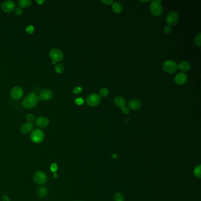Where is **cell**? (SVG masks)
<instances>
[{"instance_id":"36","label":"cell","mask_w":201,"mask_h":201,"mask_svg":"<svg viewBox=\"0 0 201 201\" xmlns=\"http://www.w3.org/2000/svg\"><path fill=\"white\" fill-rule=\"evenodd\" d=\"M44 2V0H37V2L40 4H41V3H43Z\"/></svg>"},{"instance_id":"4","label":"cell","mask_w":201,"mask_h":201,"mask_svg":"<svg viewBox=\"0 0 201 201\" xmlns=\"http://www.w3.org/2000/svg\"><path fill=\"white\" fill-rule=\"evenodd\" d=\"M49 55L54 64L61 61L64 57L62 51L57 48L52 49L50 51Z\"/></svg>"},{"instance_id":"33","label":"cell","mask_w":201,"mask_h":201,"mask_svg":"<svg viewBox=\"0 0 201 201\" xmlns=\"http://www.w3.org/2000/svg\"><path fill=\"white\" fill-rule=\"evenodd\" d=\"M101 2L104 3L106 5H111L113 3V0H101Z\"/></svg>"},{"instance_id":"5","label":"cell","mask_w":201,"mask_h":201,"mask_svg":"<svg viewBox=\"0 0 201 201\" xmlns=\"http://www.w3.org/2000/svg\"><path fill=\"white\" fill-rule=\"evenodd\" d=\"M163 70L168 73L172 74L176 72L177 65L175 62L172 60H167L163 64Z\"/></svg>"},{"instance_id":"3","label":"cell","mask_w":201,"mask_h":201,"mask_svg":"<svg viewBox=\"0 0 201 201\" xmlns=\"http://www.w3.org/2000/svg\"><path fill=\"white\" fill-rule=\"evenodd\" d=\"M30 137L33 142L40 143L43 142L44 139V133L41 129H37L32 131Z\"/></svg>"},{"instance_id":"8","label":"cell","mask_w":201,"mask_h":201,"mask_svg":"<svg viewBox=\"0 0 201 201\" xmlns=\"http://www.w3.org/2000/svg\"><path fill=\"white\" fill-rule=\"evenodd\" d=\"M16 8V3L11 0L5 1L2 2L1 5L2 10L6 13H10L15 10Z\"/></svg>"},{"instance_id":"29","label":"cell","mask_w":201,"mask_h":201,"mask_svg":"<svg viewBox=\"0 0 201 201\" xmlns=\"http://www.w3.org/2000/svg\"><path fill=\"white\" fill-rule=\"evenodd\" d=\"M14 11L17 15H21L23 13V10L20 7H16L14 10Z\"/></svg>"},{"instance_id":"32","label":"cell","mask_w":201,"mask_h":201,"mask_svg":"<svg viewBox=\"0 0 201 201\" xmlns=\"http://www.w3.org/2000/svg\"><path fill=\"white\" fill-rule=\"evenodd\" d=\"M82 91V88L80 87H76L73 89V93L75 94H78Z\"/></svg>"},{"instance_id":"24","label":"cell","mask_w":201,"mask_h":201,"mask_svg":"<svg viewBox=\"0 0 201 201\" xmlns=\"http://www.w3.org/2000/svg\"><path fill=\"white\" fill-rule=\"evenodd\" d=\"M194 174L198 177H201V166L199 165L194 170Z\"/></svg>"},{"instance_id":"34","label":"cell","mask_w":201,"mask_h":201,"mask_svg":"<svg viewBox=\"0 0 201 201\" xmlns=\"http://www.w3.org/2000/svg\"><path fill=\"white\" fill-rule=\"evenodd\" d=\"M122 109V110H123V113H125V114H129V113H130V109H129V108H128V107H122V108H121Z\"/></svg>"},{"instance_id":"28","label":"cell","mask_w":201,"mask_h":201,"mask_svg":"<svg viewBox=\"0 0 201 201\" xmlns=\"http://www.w3.org/2000/svg\"><path fill=\"white\" fill-rule=\"evenodd\" d=\"M26 118H27V120L29 121V122H33L35 120V117L32 114H28L26 116Z\"/></svg>"},{"instance_id":"26","label":"cell","mask_w":201,"mask_h":201,"mask_svg":"<svg viewBox=\"0 0 201 201\" xmlns=\"http://www.w3.org/2000/svg\"><path fill=\"white\" fill-rule=\"evenodd\" d=\"M26 31H27L28 34H32V33L34 31V27L33 25H28V26L26 28Z\"/></svg>"},{"instance_id":"9","label":"cell","mask_w":201,"mask_h":201,"mask_svg":"<svg viewBox=\"0 0 201 201\" xmlns=\"http://www.w3.org/2000/svg\"><path fill=\"white\" fill-rule=\"evenodd\" d=\"M179 21V15L175 11L170 12L166 17V22L168 25L174 26L176 25Z\"/></svg>"},{"instance_id":"37","label":"cell","mask_w":201,"mask_h":201,"mask_svg":"<svg viewBox=\"0 0 201 201\" xmlns=\"http://www.w3.org/2000/svg\"><path fill=\"white\" fill-rule=\"evenodd\" d=\"M140 2H149V1L147 0V1H139Z\"/></svg>"},{"instance_id":"35","label":"cell","mask_w":201,"mask_h":201,"mask_svg":"<svg viewBox=\"0 0 201 201\" xmlns=\"http://www.w3.org/2000/svg\"><path fill=\"white\" fill-rule=\"evenodd\" d=\"M2 201H10V200L8 198V197H7L6 195H3L2 197Z\"/></svg>"},{"instance_id":"22","label":"cell","mask_w":201,"mask_h":201,"mask_svg":"<svg viewBox=\"0 0 201 201\" xmlns=\"http://www.w3.org/2000/svg\"><path fill=\"white\" fill-rule=\"evenodd\" d=\"M195 44L198 46L200 47L201 45V34L199 33L195 37Z\"/></svg>"},{"instance_id":"18","label":"cell","mask_w":201,"mask_h":201,"mask_svg":"<svg viewBox=\"0 0 201 201\" xmlns=\"http://www.w3.org/2000/svg\"><path fill=\"white\" fill-rule=\"evenodd\" d=\"M48 194V189L44 186H41L37 191V195L40 198H43Z\"/></svg>"},{"instance_id":"13","label":"cell","mask_w":201,"mask_h":201,"mask_svg":"<svg viewBox=\"0 0 201 201\" xmlns=\"http://www.w3.org/2000/svg\"><path fill=\"white\" fill-rule=\"evenodd\" d=\"M188 77L183 73H179L176 75L175 77V81L177 85H182L185 84L187 81Z\"/></svg>"},{"instance_id":"12","label":"cell","mask_w":201,"mask_h":201,"mask_svg":"<svg viewBox=\"0 0 201 201\" xmlns=\"http://www.w3.org/2000/svg\"><path fill=\"white\" fill-rule=\"evenodd\" d=\"M34 123L40 128L46 127L49 124V120L45 116H40L34 120Z\"/></svg>"},{"instance_id":"25","label":"cell","mask_w":201,"mask_h":201,"mask_svg":"<svg viewBox=\"0 0 201 201\" xmlns=\"http://www.w3.org/2000/svg\"><path fill=\"white\" fill-rule=\"evenodd\" d=\"M115 201H124V197L120 193H117L115 196Z\"/></svg>"},{"instance_id":"21","label":"cell","mask_w":201,"mask_h":201,"mask_svg":"<svg viewBox=\"0 0 201 201\" xmlns=\"http://www.w3.org/2000/svg\"><path fill=\"white\" fill-rule=\"evenodd\" d=\"M55 72L58 73H63L64 70V66L61 63H58L57 64L55 67Z\"/></svg>"},{"instance_id":"6","label":"cell","mask_w":201,"mask_h":201,"mask_svg":"<svg viewBox=\"0 0 201 201\" xmlns=\"http://www.w3.org/2000/svg\"><path fill=\"white\" fill-rule=\"evenodd\" d=\"M101 101V96L98 94H91L86 99V102L88 105L95 107L99 104Z\"/></svg>"},{"instance_id":"27","label":"cell","mask_w":201,"mask_h":201,"mask_svg":"<svg viewBox=\"0 0 201 201\" xmlns=\"http://www.w3.org/2000/svg\"><path fill=\"white\" fill-rule=\"evenodd\" d=\"M58 169V166L55 163H53L51 165L50 170L52 172H55Z\"/></svg>"},{"instance_id":"19","label":"cell","mask_w":201,"mask_h":201,"mask_svg":"<svg viewBox=\"0 0 201 201\" xmlns=\"http://www.w3.org/2000/svg\"><path fill=\"white\" fill-rule=\"evenodd\" d=\"M112 9L116 13L119 14L123 11L122 5L118 2H113L112 4Z\"/></svg>"},{"instance_id":"2","label":"cell","mask_w":201,"mask_h":201,"mask_svg":"<svg viewBox=\"0 0 201 201\" xmlns=\"http://www.w3.org/2000/svg\"><path fill=\"white\" fill-rule=\"evenodd\" d=\"M160 0L152 1L150 4V10L153 15L160 16L163 12V7L160 4Z\"/></svg>"},{"instance_id":"15","label":"cell","mask_w":201,"mask_h":201,"mask_svg":"<svg viewBox=\"0 0 201 201\" xmlns=\"http://www.w3.org/2000/svg\"><path fill=\"white\" fill-rule=\"evenodd\" d=\"M34 126L31 122H27L24 123L20 127V131L23 134H28L33 131Z\"/></svg>"},{"instance_id":"20","label":"cell","mask_w":201,"mask_h":201,"mask_svg":"<svg viewBox=\"0 0 201 201\" xmlns=\"http://www.w3.org/2000/svg\"><path fill=\"white\" fill-rule=\"evenodd\" d=\"M18 4L21 7L27 8L31 5V0H19L18 1Z\"/></svg>"},{"instance_id":"7","label":"cell","mask_w":201,"mask_h":201,"mask_svg":"<svg viewBox=\"0 0 201 201\" xmlns=\"http://www.w3.org/2000/svg\"><path fill=\"white\" fill-rule=\"evenodd\" d=\"M33 179L36 183L38 185H43L47 182V177L44 172L42 171H38L34 174Z\"/></svg>"},{"instance_id":"30","label":"cell","mask_w":201,"mask_h":201,"mask_svg":"<svg viewBox=\"0 0 201 201\" xmlns=\"http://www.w3.org/2000/svg\"><path fill=\"white\" fill-rule=\"evenodd\" d=\"M172 31V28L169 25H167L164 28V32L166 34H169Z\"/></svg>"},{"instance_id":"11","label":"cell","mask_w":201,"mask_h":201,"mask_svg":"<svg viewBox=\"0 0 201 201\" xmlns=\"http://www.w3.org/2000/svg\"><path fill=\"white\" fill-rule=\"evenodd\" d=\"M53 97V93L50 89H44L41 91L38 97V100L47 101H49Z\"/></svg>"},{"instance_id":"14","label":"cell","mask_w":201,"mask_h":201,"mask_svg":"<svg viewBox=\"0 0 201 201\" xmlns=\"http://www.w3.org/2000/svg\"><path fill=\"white\" fill-rule=\"evenodd\" d=\"M128 106L129 109L133 110H137L141 108L142 103L137 99H132L129 101Z\"/></svg>"},{"instance_id":"16","label":"cell","mask_w":201,"mask_h":201,"mask_svg":"<svg viewBox=\"0 0 201 201\" xmlns=\"http://www.w3.org/2000/svg\"><path fill=\"white\" fill-rule=\"evenodd\" d=\"M115 103L118 107L122 108V107L126 106V100L123 97L118 96V97L115 98Z\"/></svg>"},{"instance_id":"38","label":"cell","mask_w":201,"mask_h":201,"mask_svg":"<svg viewBox=\"0 0 201 201\" xmlns=\"http://www.w3.org/2000/svg\"><path fill=\"white\" fill-rule=\"evenodd\" d=\"M54 177L55 178H56V177H58V175H57L55 173H54Z\"/></svg>"},{"instance_id":"10","label":"cell","mask_w":201,"mask_h":201,"mask_svg":"<svg viewBox=\"0 0 201 201\" xmlns=\"http://www.w3.org/2000/svg\"><path fill=\"white\" fill-rule=\"evenodd\" d=\"M11 96L14 100H19L23 95V90L20 86H15L11 90Z\"/></svg>"},{"instance_id":"17","label":"cell","mask_w":201,"mask_h":201,"mask_svg":"<svg viewBox=\"0 0 201 201\" xmlns=\"http://www.w3.org/2000/svg\"><path fill=\"white\" fill-rule=\"evenodd\" d=\"M177 67L182 72H187L190 69L191 65L188 62L186 61H182L179 64Z\"/></svg>"},{"instance_id":"31","label":"cell","mask_w":201,"mask_h":201,"mask_svg":"<svg viewBox=\"0 0 201 201\" xmlns=\"http://www.w3.org/2000/svg\"><path fill=\"white\" fill-rule=\"evenodd\" d=\"M75 103L77 105H82L84 103V101L81 98H78L75 100Z\"/></svg>"},{"instance_id":"23","label":"cell","mask_w":201,"mask_h":201,"mask_svg":"<svg viewBox=\"0 0 201 201\" xmlns=\"http://www.w3.org/2000/svg\"><path fill=\"white\" fill-rule=\"evenodd\" d=\"M109 94V91L106 88H102L100 90V95L103 97H106Z\"/></svg>"},{"instance_id":"1","label":"cell","mask_w":201,"mask_h":201,"mask_svg":"<svg viewBox=\"0 0 201 201\" xmlns=\"http://www.w3.org/2000/svg\"><path fill=\"white\" fill-rule=\"evenodd\" d=\"M38 101V96L35 93H30L22 101L23 107L26 109H31L35 107Z\"/></svg>"}]
</instances>
